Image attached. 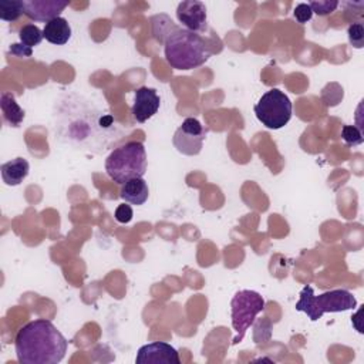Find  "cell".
Returning a JSON list of instances; mask_svg holds the SVG:
<instances>
[{
    "mask_svg": "<svg viewBox=\"0 0 364 364\" xmlns=\"http://www.w3.org/2000/svg\"><path fill=\"white\" fill-rule=\"evenodd\" d=\"M53 122L55 139L87 154H104L125 135L108 109L75 91L63 92L55 100Z\"/></svg>",
    "mask_w": 364,
    "mask_h": 364,
    "instance_id": "cell-1",
    "label": "cell"
},
{
    "mask_svg": "<svg viewBox=\"0 0 364 364\" xmlns=\"http://www.w3.org/2000/svg\"><path fill=\"white\" fill-rule=\"evenodd\" d=\"M67 347L65 337L46 318L28 321L14 338L17 361L21 364H57L64 358Z\"/></svg>",
    "mask_w": 364,
    "mask_h": 364,
    "instance_id": "cell-2",
    "label": "cell"
},
{
    "mask_svg": "<svg viewBox=\"0 0 364 364\" xmlns=\"http://www.w3.org/2000/svg\"><path fill=\"white\" fill-rule=\"evenodd\" d=\"M165 60L175 70H193L205 64L210 54V46L198 33L178 27L164 44Z\"/></svg>",
    "mask_w": 364,
    "mask_h": 364,
    "instance_id": "cell-3",
    "label": "cell"
},
{
    "mask_svg": "<svg viewBox=\"0 0 364 364\" xmlns=\"http://www.w3.org/2000/svg\"><path fill=\"white\" fill-rule=\"evenodd\" d=\"M105 171L119 185L132 178H142L146 172V151L144 144L128 141L114 148L105 159Z\"/></svg>",
    "mask_w": 364,
    "mask_h": 364,
    "instance_id": "cell-4",
    "label": "cell"
},
{
    "mask_svg": "<svg viewBox=\"0 0 364 364\" xmlns=\"http://www.w3.org/2000/svg\"><path fill=\"white\" fill-rule=\"evenodd\" d=\"M299 296L300 299L294 307L297 311L306 313L311 321H317L324 313L354 310L357 306V300L353 293L343 289L328 290L316 296L311 286H304Z\"/></svg>",
    "mask_w": 364,
    "mask_h": 364,
    "instance_id": "cell-5",
    "label": "cell"
},
{
    "mask_svg": "<svg viewBox=\"0 0 364 364\" xmlns=\"http://www.w3.org/2000/svg\"><path fill=\"white\" fill-rule=\"evenodd\" d=\"M264 299L255 290H239L235 293L230 301L232 326L236 333L233 344L243 340L246 330L253 324L256 316L264 310Z\"/></svg>",
    "mask_w": 364,
    "mask_h": 364,
    "instance_id": "cell-6",
    "label": "cell"
},
{
    "mask_svg": "<svg viewBox=\"0 0 364 364\" xmlns=\"http://www.w3.org/2000/svg\"><path fill=\"white\" fill-rule=\"evenodd\" d=\"M255 115L269 129L283 128L291 118L290 98L279 88L266 91L255 105Z\"/></svg>",
    "mask_w": 364,
    "mask_h": 364,
    "instance_id": "cell-7",
    "label": "cell"
},
{
    "mask_svg": "<svg viewBox=\"0 0 364 364\" xmlns=\"http://www.w3.org/2000/svg\"><path fill=\"white\" fill-rule=\"evenodd\" d=\"M206 138L205 127L193 117L183 119L181 127L175 131L172 142L173 146L183 155H198L202 151Z\"/></svg>",
    "mask_w": 364,
    "mask_h": 364,
    "instance_id": "cell-8",
    "label": "cell"
},
{
    "mask_svg": "<svg viewBox=\"0 0 364 364\" xmlns=\"http://www.w3.org/2000/svg\"><path fill=\"white\" fill-rule=\"evenodd\" d=\"M136 364H179V353L175 347L165 341H152L139 347L136 357Z\"/></svg>",
    "mask_w": 364,
    "mask_h": 364,
    "instance_id": "cell-9",
    "label": "cell"
},
{
    "mask_svg": "<svg viewBox=\"0 0 364 364\" xmlns=\"http://www.w3.org/2000/svg\"><path fill=\"white\" fill-rule=\"evenodd\" d=\"M176 17L182 26L193 33L206 30V6L199 0H185L176 7Z\"/></svg>",
    "mask_w": 364,
    "mask_h": 364,
    "instance_id": "cell-10",
    "label": "cell"
},
{
    "mask_svg": "<svg viewBox=\"0 0 364 364\" xmlns=\"http://www.w3.org/2000/svg\"><path fill=\"white\" fill-rule=\"evenodd\" d=\"M161 105V98L155 88L151 87H139L134 94V105H132V117L136 122L142 124L154 117Z\"/></svg>",
    "mask_w": 364,
    "mask_h": 364,
    "instance_id": "cell-11",
    "label": "cell"
},
{
    "mask_svg": "<svg viewBox=\"0 0 364 364\" xmlns=\"http://www.w3.org/2000/svg\"><path fill=\"white\" fill-rule=\"evenodd\" d=\"M68 6V1L61 0H24V14L34 21H51L60 17L61 11Z\"/></svg>",
    "mask_w": 364,
    "mask_h": 364,
    "instance_id": "cell-12",
    "label": "cell"
},
{
    "mask_svg": "<svg viewBox=\"0 0 364 364\" xmlns=\"http://www.w3.org/2000/svg\"><path fill=\"white\" fill-rule=\"evenodd\" d=\"M0 171H1L3 182L6 185L17 186L27 178L28 171H30V165H28L27 159L18 156V158H14L9 162H4L0 166Z\"/></svg>",
    "mask_w": 364,
    "mask_h": 364,
    "instance_id": "cell-13",
    "label": "cell"
},
{
    "mask_svg": "<svg viewBox=\"0 0 364 364\" xmlns=\"http://www.w3.org/2000/svg\"><path fill=\"white\" fill-rule=\"evenodd\" d=\"M119 196L131 205H142L149 196V188L144 178H132L122 183Z\"/></svg>",
    "mask_w": 364,
    "mask_h": 364,
    "instance_id": "cell-14",
    "label": "cell"
},
{
    "mask_svg": "<svg viewBox=\"0 0 364 364\" xmlns=\"http://www.w3.org/2000/svg\"><path fill=\"white\" fill-rule=\"evenodd\" d=\"M43 36L44 38L55 46H63L68 43L71 38V26L64 17H57L48 23H46L43 28Z\"/></svg>",
    "mask_w": 364,
    "mask_h": 364,
    "instance_id": "cell-15",
    "label": "cell"
},
{
    "mask_svg": "<svg viewBox=\"0 0 364 364\" xmlns=\"http://www.w3.org/2000/svg\"><path fill=\"white\" fill-rule=\"evenodd\" d=\"M0 108L3 119L10 127H20L24 119V109L18 105L11 92H3L0 97Z\"/></svg>",
    "mask_w": 364,
    "mask_h": 364,
    "instance_id": "cell-16",
    "label": "cell"
},
{
    "mask_svg": "<svg viewBox=\"0 0 364 364\" xmlns=\"http://www.w3.org/2000/svg\"><path fill=\"white\" fill-rule=\"evenodd\" d=\"M151 28H152V37L158 43L165 44L166 38L178 27L173 24V21L166 14H156V16L151 17Z\"/></svg>",
    "mask_w": 364,
    "mask_h": 364,
    "instance_id": "cell-17",
    "label": "cell"
},
{
    "mask_svg": "<svg viewBox=\"0 0 364 364\" xmlns=\"http://www.w3.org/2000/svg\"><path fill=\"white\" fill-rule=\"evenodd\" d=\"M24 14L23 0H4L0 1V18L4 21H16Z\"/></svg>",
    "mask_w": 364,
    "mask_h": 364,
    "instance_id": "cell-18",
    "label": "cell"
},
{
    "mask_svg": "<svg viewBox=\"0 0 364 364\" xmlns=\"http://www.w3.org/2000/svg\"><path fill=\"white\" fill-rule=\"evenodd\" d=\"M18 37L21 44L33 48L36 46H38L41 43V40L44 38L43 36V30H40L37 26L34 24H26L20 28L18 31Z\"/></svg>",
    "mask_w": 364,
    "mask_h": 364,
    "instance_id": "cell-19",
    "label": "cell"
},
{
    "mask_svg": "<svg viewBox=\"0 0 364 364\" xmlns=\"http://www.w3.org/2000/svg\"><path fill=\"white\" fill-rule=\"evenodd\" d=\"M348 41L354 48H363L364 47V26L363 23H351L347 30Z\"/></svg>",
    "mask_w": 364,
    "mask_h": 364,
    "instance_id": "cell-20",
    "label": "cell"
},
{
    "mask_svg": "<svg viewBox=\"0 0 364 364\" xmlns=\"http://www.w3.org/2000/svg\"><path fill=\"white\" fill-rule=\"evenodd\" d=\"M341 138L346 141V144L351 146L360 145L364 141L361 131L355 125H344L341 129Z\"/></svg>",
    "mask_w": 364,
    "mask_h": 364,
    "instance_id": "cell-21",
    "label": "cell"
},
{
    "mask_svg": "<svg viewBox=\"0 0 364 364\" xmlns=\"http://www.w3.org/2000/svg\"><path fill=\"white\" fill-rule=\"evenodd\" d=\"M309 6H310L311 11L316 13L317 16H327L338 7V1H336V0H318L317 1L316 0V1H310Z\"/></svg>",
    "mask_w": 364,
    "mask_h": 364,
    "instance_id": "cell-22",
    "label": "cell"
},
{
    "mask_svg": "<svg viewBox=\"0 0 364 364\" xmlns=\"http://www.w3.org/2000/svg\"><path fill=\"white\" fill-rule=\"evenodd\" d=\"M293 16H294V18H296L300 24H304V23H307V21L311 18L313 11H311L309 3H307V4H306V3H300V4H297V6L294 7Z\"/></svg>",
    "mask_w": 364,
    "mask_h": 364,
    "instance_id": "cell-23",
    "label": "cell"
},
{
    "mask_svg": "<svg viewBox=\"0 0 364 364\" xmlns=\"http://www.w3.org/2000/svg\"><path fill=\"white\" fill-rule=\"evenodd\" d=\"M115 219L119 222V223H129L132 216H134V212H132V208L127 203H121L118 205V208L115 209Z\"/></svg>",
    "mask_w": 364,
    "mask_h": 364,
    "instance_id": "cell-24",
    "label": "cell"
},
{
    "mask_svg": "<svg viewBox=\"0 0 364 364\" xmlns=\"http://www.w3.org/2000/svg\"><path fill=\"white\" fill-rule=\"evenodd\" d=\"M10 53L14 55H18V57H30L33 50L24 44H11Z\"/></svg>",
    "mask_w": 364,
    "mask_h": 364,
    "instance_id": "cell-25",
    "label": "cell"
}]
</instances>
